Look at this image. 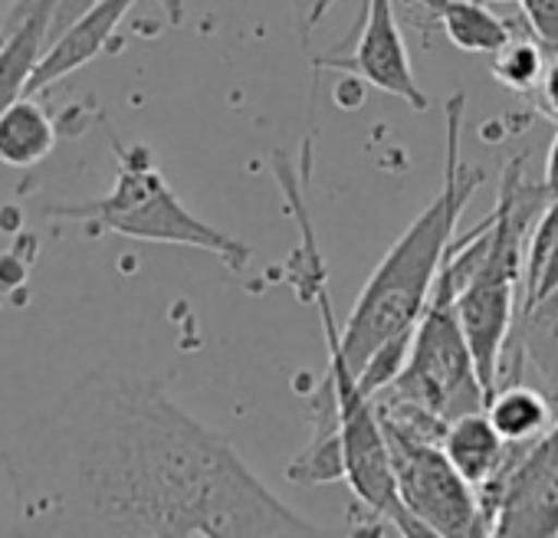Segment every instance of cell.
<instances>
[{"instance_id":"obj_1","label":"cell","mask_w":558,"mask_h":538,"mask_svg":"<svg viewBox=\"0 0 558 538\" xmlns=\"http://www.w3.org/2000/svg\"><path fill=\"white\" fill-rule=\"evenodd\" d=\"M40 528L70 535L313 538L233 443L138 375H86L44 440Z\"/></svg>"},{"instance_id":"obj_2","label":"cell","mask_w":558,"mask_h":538,"mask_svg":"<svg viewBox=\"0 0 558 538\" xmlns=\"http://www.w3.org/2000/svg\"><path fill=\"white\" fill-rule=\"evenodd\" d=\"M463 106H466L463 93L447 99V158H444L440 191L381 256V262L362 286L342 326V352L355 375L375 355L378 345L417 326L440 280V269L450 259L457 220L470 194L483 184V171L463 174V161H460Z\"/></svg>"},{"instance_id":"obj_3","label":"cell","mask_w":558,"mask_h":538,"mask_svg":"<svg viewBox=\"0 0 558 538\" xmlns=\"http://www.w3.org/2000/svg\"><path fill=\"white\" fill-rule=\"evenodd\" d=\"M112 148H116L119 171H116V184L109 194L80 200V204H50L44 207V213L57 220H80L96 230L119 233V236L142 240V243H171V246L204 249V253H214L230 273H243L253 249L243 240L191 213L181 204V197L171 191V184L165 181L148 145L142 142L122 145L112 135Z\"/></svg>"},{"instance_id":"obj_4","label":"cell","mask_w":558,"mask_h":538,"mask_svg":"<svg viewBox=\"0 0 558 538\" xmlns=\"http://www.w3.org/2000/svg\"><path fill=\"white\" fill-rule=\"evenodd\" d=\"M375 398L408 401L447 424L486 407V391L453 306V290L444 280H437L430 303L414 326L404 371Z\"/></svg>"},{"instance_id":"obj_5","label":"cell","mask_w":558,"mask_h":538,"mask_svg":"<svg viewBox=\"0 0 558 538\" xmlns=\"http://www.w3.org/2000/svg\"><path fill=\"white\" fill-rule=\"evenodd\" d=\"M381 430L388 440L398 496L408 512L430 531V538L489 535L476 489L457 473L437 440L417 437L388 417H381Z\"/></svg>"},{"instance_id":"obj_6","label":"cell","mask_w":558,"mask_h":538,"mask_svg":"<svg viewBox=\"0 0 558 538\" xmlns=\"http://www.w3.org/2000/svg\"><path fill=\"white\" fill-rule=\"evenodd\" d=\"M489 535L555 538L558 535V420L525 443H509L502 469L476 489Z\"/></svg>"},{"instance_id":"obj_7","label":"cell","mask_w":558,"mask_h":538,"mask_svg":"<svg viewBox=\"0 0 558 538\" xmlns=\"http://www.w3.org/2000/svg\"><path fill=\"white\" fill-rule=\"evenodd\" d=\"M316 66L352 73L362 83L381 89L385 96L404 99L414 112L427 109V96L414 76L408 44L395 17V0H365V17H362V30L355 37L352 53L323 57L316 60Z\"/></svg>"},{"instance_id":"obj_8","label":"cell","mask_w":558,"mask_h":538,"mask_svg":"<svg viewBox=\"0 0 558 538\" xmlns=\"http://www.w3.org/2000/svg\"><path fill=\"white\" fill-rule=\"evenodd\" d=\"M522 368H529L538 378L545 398L558 404V290L538 296L515 316L499 365V384L519 381Z\"/></svg>"},{"instance_id":"obj_9","label":"cell","mask_w":558,"mask_h":538,"mask_svg":"<svg viewBox=\"0 0 558 538\" xmlns=\"http://www.w3.org/2000/svg\"><path fill=\"white\" fill-rule=\"evenodd\" d=\"M138 4V0H99L96 8H89L76 24H70L40 57L27 96H37L44 89H50L53 83H60L63 76L83 70L86 63H93L116 37L119 24L129 17V11Z\"/></svg>"},{"instance_id":"obj_10","label":"cell","mask_w":558,"mask_h":538,"mask_svg":"<svg viewBox=\"0 0 558 538\" xmlns=\"http://www.w3.org/2000/svg\"><path fill=\"white\" fill-rule=\"evenodd\" d=\"M440 447L450 456V463L457 466V473L473 489H483L502 469V463L509 456V443L493 427L486 411H473V414H463V417L450 420Z\"/></svg>"},{"instance_id":"obj_11","label":"cell","mask_w":558,"mask_h":538,"mask_svg":"<svg viewBox=\"0 0 558 538\" xmlns=\"http://www.w3.org/2000/svg\"><path fill=\"white\" fill-rule=\"evenodd\" d=\"M57 0H40L31 17L0 37V115H4L21 96H27L31 76L47 50V30Z\"/></svg>"},{"instance_id":"obj_12","label":"cell","mask_w":558,"mask_h":538,"mask_svg":"<svg viewBox=\"0 0 558 538\" xmlns=\"http://www.w3.org/2000/svg\"><path fill=\"white\" fill-rule=\"evenodd\" d=\"M417 4L440 24L444 37L463 53H496L512 40L509 24L493 14L480 0H417Z\"/></svg>"},{"instance_id":"obj_13","label":"cell","mask_w":558,"mask_h":538,"mask_svg":"<svg viewBox=\"0 0 558 538\" xmlns=\"http://www.w3.org/2000/svg\"><path fill=\"white\" fill-rule=\"evenodd\" d=\"M57 148V125L31 96H21L0 115V164L34 168Z\"/></svg>"},{"instance_id":"obj_14","label":"cell","mask_w":558,"mask_h":538,"mask_svg":"<svg viewBox=\"0 0 558 538\" xmlns=\"http://www.w3.org/2000/svg\"><path fill=\"white\" fill-rule=\"evenodd\" d=\"M287 479L293 486H326L345 479V447L339 430V411L332 401V391L326 384L323 404H319V424L313 430V440L303 447V453L287 466Z\"/></svg>"},{"instance_id":"obj_15","label":"cell","mask_w":558,"mask_h":538,"mask_svg":"<svg viewBox=\"0 0 558 538\" xmlns=\"http://www.w3.org/2000/svg\"><path fill=\"white\" fill-rule=\"evenodd\" d=\"M486 417L502 433L506 443H525L535 440L551 427V401L542 388L525 381H506L499 384L486 401Z\"/></svg>"},{"instance_id":"obj_16","label":"cell","mask_w":558,"mask_h":538,"mask_svg":"<svg viewBox=\"0 0 558 538\" xmlns=\"http://www.w3.org/2000/svg\"><path fill=\"white\" fill-rule=\"evenodd\" d=\"M489 73L509 93H532V89H538L542 73H545L542 47L535 40L512 37L496 53H489Z\"/></svg>"},{"instance_id":"obj_17","label":"cell","mask_w":558,"mask_h":538,"mask_svg":"<svg viewBox=\"0 0 558 538\" xmlns=\"http://www.w3.org/2000/svg\"><path fill=\"white\" fill-rule=\"evenodd\" d=\"M411 342H414V329L411 332H401V335H395V339H388L385 345L375 349V355L359 371V384H362L365 394L375 398L378 391H385L404 371L408 355H411Z\"/></svg>"},{"instance_id":"obj_18","label":"cell","mask_w":558,"mask_h":538,"mask_svg":"<svg viewBox=\"0 0 558 538\" xmlns=\"http://www.w3.org/2000/svg\"><path fill=\"white\" fill-rule=\"evenodd\" d=\"M532 37L558 53V0H515Z\"/></svg>"},{"instance_id":"obj_19","label":"cell","mask_w":558,"mask_h":538,"mask_svg":"<svg viewBox=\"0 0 558 538\" xmlns=\"http://www.w3.org/2000/svg\"><path fill=\"white\" fill-rule=\"evenodd\" d=\"M99 0H57V8H53V17H50V30H47V47L70 27L76 24L89 8H96Z\"/></svg>"},{"instance_id":"obj_20","label":"cell","mask_w":558,"mask_h":538,"mask_svg":"<svg viewBox=\"0 0 558 538\" xmlns=\"http://www.w3.org/2000/svg\"><path fill=\"white\" fill-rule=\"evenodd\" d=\"M538 96H542V109L558 119V57L545 66L542 83H538Z\"/></svg>"},{"instance_id":"obj_21","label":"cell","mask_w":558,"mask_h":538,"mask_svg":"<svg viewBox=\"0 0 558 538\" xmlns=\"http://www.w3.org/2000/svg\"><path fill=\"white\" fill-rule=\"evenodd\" d=\"M551 290H558V236H555V246H551V253H548V259H545V266H542V277H538V286H535L532 303H535L538 296L551 293ZM532 303H529V306H532Z\"/></svg>"},{"instance_id":"obj_22","label":"cell","mask_w":558,"mask_h":538,"mask_svg":"<svg viewBox=\"0 0 558 538\" xmlns=\"http://www.w3.org/2000/svg\"><path fill=\"white\" fill-rule=\"evenodd\" d=\"M542 187L555 197L558 194V135L548 148V158H545V174H542Z\"/></svg>"},{"instance_id":"obj_23","label":"cell","mask_w":558,"mask_h":538,"mask_svg":"<svg viewBox=\"0 0 558 538\" xmlns=\"http://www.w3.org/2000/svg\"><path fill=\"white\" fill-rule=\"evenodd\" d=\"M40 4V0H14V8H11V14H8V24H4V30H0V37L4 34H11L14 27H21L27 17H31V11Z\"/></svg>"},{"instance_id":"obj_24","label":"cell","mask_w":558,"mask_h":538,"mask_svg":"<svg viewBox=\"0 0 558 538\" xmlns=\"http://www.w3.org/2000/svg\"><path fill=\"white\" fill-rule=\"evenodd\" d=\"M158 4H161L168 24L171 27H181V21H184V0H158Z\"/></svg>"},{"instance_id":"obj_25","label":"cell","mask_w":558,"mask_h":538,"mask_svg":"<svg viewBox=\"0 0 558 538\" xmlns=\"http://www.w3.org/2000/svg\"><path fill=\"white\" fill-rule=\"evenodd\" d=\"M499 4H502V0H499Z\"/></svg>"}]
</instances>
